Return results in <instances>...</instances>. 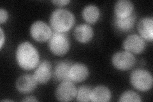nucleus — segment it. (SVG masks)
Listing matches in <instances>:
<instances>
[{"mask_svg": "<svg viewBox=\"0 0 153 102\" xmlns=\"http://www.w3.org/2000/svg\"><path fill=\"white\" fill-rule=\"evenodd\" d=\"M17 65L23 70H35L40 63V54L31 43L22 42L19 43L16 51Z\"/></svg>", "mask_w": 153, "mask_h": 102, "instance_id": "f257e3e1", "label": "nucleus"}, {"mask_svg": "<svg viewBox=\"0 0 153 102\" xmlns=\"http://www.w3.org/2000/svg\"><path fill=\"white\" fill-rule=\"evenodd\" d=\"M75 23L74 14L63 8L55 9L49 17V26L54 32L66 33L74 27Z\"/></svg>", "mask_w": 153, "mask_h": 102, "instance_id": "f03ea898", "label": "nucleus"}, {"mask_svg": "<svg viewBox=\"0 0 153 102\" xmlns=\"http://www.w3.org/2000/svg\"><path fill=\"white\" fill-rule=\"evenodd\" d=\"M131 85L137 91L146 92L149 91L153 85V77L147 70L137 68L133 70L130 75Z\"/></svg>", "mask_w": 153, "mask_h": 102, "instance_id": "7ed1b4c3", "label": "nucleus"}, {"mask_svg": "<svg viewBox=\"0 0 153 102\" xmlns=\"http://www.w3.org/2000/svg\"><path fill=\"white\" fill-rule=\"evenodd\" d=\"M70 38L65 33L53 32L48 41V47L52 54L62 56L66 54L70 49Z\"/></svg>", "mask_w": 153, "mask_h": 102, "instance_id": "20e7f679", "label": "nucleus"}, {"mask_svg": "<svg viewBox=\"0 0 153 102\" xmlns=\"http://www.w3.org/2000/svg\"><path fill=\"white\" fill-rule=\"evenodd\" d=\"M111 62L115 68L121 71H127L131 69L136 63L134 54L127 51H119L112 55Z\"/></svg>", "mask_w": 153, "mask_h": 102, "instance_id": "39448f33", "label": "nucleus"}, {"mask_svg": "<svg viewBox=\"0 0 153 102\" xmlns=\"http://www.w3.org/2000/svg\"><path fill=\"white\" fill-rule=\"evenodd\" d=\"M52 30L49 24L43 21H36L30 29L31 38L38 43H44L49 41L52 35Z\"/></svg>", "mask_w": 153, "mask_h": 102, "instance_id": "423d86ee", "label": "nucleus"}, {"mask_svg": "<svg viewBox=\"0 0 153 102\" xmlns=\"http://www.w3.org/2000/svg\"><path fill=\"white\" fill-rule=\"evenodd\" d=\"M146 46V41L136 33L127 36L123 43L124 50L133 54H142L145 51Z\"/></svg>", "mask_w": 153, "mask_h": 102, "instance_id": "0eeeda50", "label": "nucleus"}, {"mask_svg": "<svg viewBox=\"0 0 153 102\" xmlns=\"http://www.w3.org/2000/svg\"><path fill=\"white\" fill-rule=\"evenodd\" d=\"M76 90L74 82L70 80L60 82L55 90V97L59 101L67 102L75 98Z\"/></svg>", "mask_w": 153, "mask_h": 102, "instance_id": "6e6552de", "label": "nucleus"}, {"mask_svg": "<svg viewBox=\"0 0 153 102\" xmlns=\"http://www.w3.org/2000/svg\"><path fill=\"white\" fill-rule=\"evenodd\" d=\"M38 83L33 74H23L17 79L16 88L19 93L22 95H27L34 91Z\"/></svg>", "mask_w": 153, "mask_h": 102, "instance_id": "1a4fd4ad", "label": "nucleus"}, {"mask_svg": "<svg viewBox=\"0 0 153 102\" xmlns=\"http://www.w3.org/2000/svg\"><path fill=\"white\" fill-rule=\"evenodd\" d=\"M38 83L45 84L50 80L52 74V67L51 63L47 60H44L39 63L33 72Z\"/></svg>", "mask_w": 153, "mask_h": 102, "instance_id": "9d476101", "label": "nucleus"}, {"mask_svg": "<svg viewBox=\"0 0 153 102\" xmlns=\"http://www.w3.org/2000/svg\"><path fill=\"white\" fill-rule=\"evenodd\" d=\"M89 76L88 66L82 63H72L69 72V79L74 83L85 81Z\"/></svg>", "mask_w": 153, "mask_h": 102, "instance_id": "9b49d317", "label": "nucleus"}, {"mask_svg": "<svg viewBox=\"0 0 153 102\" xmlns=\"http://www.w3.org/2000/svg\"><path fill=\"white\" fill-rule=\"evenodd\" d=\"M74 36L78 42L85 44L93 39L94 31L90 24L81 23L75 27L74 31Z\"/></svg>", "mask_w": 153, "mask_h": 102, "instance_id": "f8f14e48", "label": "nucleus"}, {"mask_svg": "<svg viewBox=\"0 0 153 102\" xmlns=\"http://www.w3.org/2000/svg\"><path fill=\"white\" fill-rule=\"evenodd\" d=\"M137 30L139 35L146 42L153 40V19L146 16L141 18L137 23Z\"/></svg>", "mask_w": 153, "mask_h": 102, "instance_id": "ddd939ff", "label": "nucleus"}, {"mask_svg": "<svg viewBox=\"0 0 153 102\" xmlns=\"http://www.w3.org/2000/svg\"><path fill=\"white\" fill-rule=\"evenodd\" d=\"M135 5L130 0H118L114 4V17L123 19L134 13Z\"/></svg>", "mask_w": 153, "mask_h": 102, "instance_id": "4468645a", "label": "nucleus"}, {"mask_svg": "<svg viewBox=\"0 0 153 102\" xmlns=\"http://www.w3.org/2000/svg\"><path fill=\"white\" fill-rule=\"evenodd\" d=\"M112 98V92L105 85H98L92 89L90 100L93 102H108Z\"/></svg>", "mask_w": 153, "mask_h": 102, "instance_id": "2eb2a0df", "label": "nucleus"}, {"mask_svg": "<svg viewBox=\"0 0 153 102\" xmlns=\"http://www.w3.org/2000/svg\"><path fill=\"white\" fill-rule=\"evenodd\" d=\"M137 20V16L134 13L130 17L120 19L114 17L113 24L116 30L121 33H127L130 31L135 26Z\"/></svg>", "mask_w": 153, "mask_h": 102, "instance_id": "dca6fc26", "label": "nucleus"}, {"mask_svg": "<svg viewBox=\"0 0 153 102\" xmlns=\"http://www.w3.org/2000/svg\"><path fill=\"white\" fill-rule=\"evenodd\" d=\"M101 12L99 7L94 4H88L85 5L82 11V17L89 24L97 23L100 18Z\"/></svg>", "mask_w": 153, "mask_h": 102, "instance_id": "f3484780", "label": "nucleus"}, {"mask_svg": "<svg viewBox=\"0 0 153 102\" xmlns=\"http://www.w3.org/2000/svg\"><path fill=\"white\" fill-rule=\"evenodd\" d=\"M71 65L72 63L68 61H61L57 63L54 70L55 79L59 82L70 80L69 72Z\"/></svg>", "mask_w": 153, "mask_h": 102, "instance_id": "a211bd4d", "label": "nucleus"}, {"mask_svg": "<svg viewBox=\"0 0 153 102\" xmlns=\"http://www.w3.org/2000/svg\"><path fill=\"white\" fill-rule=\"evenodd\" d=\"M91 91L92 89L88 86L84 85L79 87L77 90H76V95L75 97L76 100L77 101L82 102L90 101Z\"/></svg>", "mask_w": 153, "mask_h": 102, "instance_id": "6ab92c4d", "label": "nucleus"}, {"mask_svg": "<svg viewBox=\"0 0 153 102\" xmlns=\"http://www.w3.org/2000/svg\"><path fill=\"white\" fill-rule=\"evenodd\" d=\"M119 101L120 102H140L142 99L137 92L133 90H126L121 95Z\"/></svg>", "mask_w": 153, "mask_h": 102, "instance_id": "aec40b11", "label": "nucleus"}, {"mask_svg": "<svg viewBox=\"0 0 153 102\" xmlns=\"http://www.w3.org/2000/svg\"><path fill=\"white\" fill-rule=\"evenodd\" d=\"M9 17V14L8 11L5 8H0V24L6 23Z\"/></svg>", "mask_w": 153, "mask_h": 102, "instance_id": "412c9836", "label": "nucleus"}, {"mask_svg": "<svg viewBox=\"0 0 153 102\" xmlns=\"http://www.w3.org/2000/svg\"><path fill=\"white\" fill-rule=\"evenodd\" d=\"M52 3H53L54 5L59 7V8H62V7H64L68 4L71 1L70 0H53L51 1Z\"/></svg>", "mask_w": 153, "mask_h": 102, "instance_id": "4be33fe9", "label": "nucleus"}, {"mask_svg": "<svg viewBox=\"0 0 153 102\" xmlns=\"http://www.w3.org/2000/svg\"><path fill=\"white\" fill-rule=\"evenodd\" d=\"M0 35H1V40H0V48L2 49L4 44L6 42V36L5 33L4 32V30L3 28L1 27L0 28Z\"/></svg>", "mask_w": 153, "mask_h": 102, "instance_id": "5701e85b", "label": "nucleus"}, {"mask_svg": "<svg viewBox=\"0 0 153 102\" xmlns=\"http://www.w3.org/2000/svg\"><path fill=\"white\" fill-rule=\"evenodd\" d=\"M22 101L25 102H30V101H38V100L35 96H26L22 100Z\"/></svg>", "mask_w": 153, "mask_h": 102, "instance_id": "b1692460", "label": "nucleus"}, {"mask_svg": "<svg viewBox=\"0 0 153 102\" xmlns=\"http://www.w3.org/2000/svg\"><path fill=\"white\" fill-rule=\"evenodd\" d=\"M1 101H12V100H7V99H4V100H2Z\"/></svg>", "mask_w": 153, "mask_h": 102, "instance_id": "393cba45", "label": "nucleus"}]
</instances>
